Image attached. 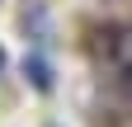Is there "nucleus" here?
Here are the masks:
<instances>
[{"label":"nucleus","mask_w":132,"mask_h":127,"mask_svg":"<svg viewBox=\"0 0 132 127\" xmlns=\"http://www.w3.org/2000/svg\"><path fill=\"white\" fill-rule=\"evenodd\" d=\"M24 75H28L38 89H52V66H47L43 57H24Z\"/></svg>","instance_id":"f257e3e1"},{"label":"nucleus","mask_w":132,"mask_h":127,"mask_svg":"<svg viewBox=\"0 0 132 127\" xmlns=\"http://www.w3.org/2000/svg\"><path fill=\"white\" fill-rule=\"evenodd\" d=\"M0 66H5V52H0Z\"/></svg>","instance_id":"7ed1b4c3"},{"label":"nucleus","mask_w":132,"mask_h":127,"mask_svg":"<svg viewBox=\"0 0 132 127\" xmlns=\"http://www.w3.org/2000/svg\"><path fill=\"white\" fill-rule=\"evenodd\" d=\"M127 80H132V61H127Z\"/></svg>","instance_id":"f03ea898"}]
</instances>
